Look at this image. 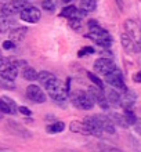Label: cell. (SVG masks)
Returning <instances> with one entry per match:
<instances>
[{
	"instance_id": "6da1fadb",
	"label": "cell",
	"mask_w": 141,
	"mask_h": 152,
	"mask_svg": "<svg viewBox=\"0 0 141 152\" xmlns=\"http://www.w3.org/2000/svg\"><path fill=\"white\" fill-rule=\"evenodd\" d=\"M46 88H47L50 97L56 101H65L66 97H68V91H69L68 87H64L62 83H61L57 77H54L51 82H48Z\"/></svg>"
},
{
	"instance_id": "7a4b0ae2",
	"label": "cell",
	"mask_w": 141,
	"mask_h": 152,
	"mask_svg": "<svg viewBox=\"0 0 141 152\" xmlns=\"http://www.w3.org/2000/svg\"><path fill=\"white\" fill-rule=\"evenodd\" d=\"M18 75V66L8 58H0V76L6 80H14Z\"/></svg>"
},
{
	"instance_id": "3957f363",
	"label": "cell",
	"mask_w": 141,
	"mask_h": 152,
	"mask_svg": "<svg viewBox=\"0 0 141 152\" xmlns=\"http://www.w3.org/2000/svg\"><path fill=\"white\" fill-rule=\"evenodd\" d=\"M125 28H126V33L129 35L136 43V51L141 50V28L140 25L136 21L127 20L125 22Z\"/></svg>"
},
{
	"instance_id": "277c9868",
	"label": "cell",
	"mask_w": 141,
	"mask_h": 152,
	"mask_svg": "<svg viewBox=\"0 0 141 152\" xmlns=\"http://www.w3.org/2000/svg\"><path fill=\"white\" fill-rule=\"evenodd\" d=\"M72 104L82 109H91L94 105V101L89 96V93L85 91H75L72 94Z\"/></svg>"
},
{
	"instance_id": "5b68a950",
	"label": "cell",
	"mask_w": 141,
	"mask_h": 152,
	"mask_svg": "<svg viewBox=\"0 0 141 152\" xmlns=\"http://www.w3.org/2000/svg\"><path fill=\"white\" fill-rule=\"evenodd\" d=\"M105 77H107V82H108L111 86H113L115 88H118L119 91H126V90H127L125 82H123V79H122L121 71H119L116 66H115L108 75H105Z\"/></svg>"
},
{
	"instance_id": "8992f818",
	"label": "cell",
	"mask_w": 141,
	"mask_h": 152,
	"mask_svg": "<svg viewBox=\"0 0 141 152\" xmlns=\"http://www.w3.org/2000/svg\"><path fill=\"white\" fill-rule=\"evenodd\" d=\"M89 96L91 97V100L94 101V102H97V104L100 105L101 108L107 109L109 107V102L108 100H107V97H105V94L102 93V88L98 87V86H91V87H89Z\"/></svg>"
},
{
	"instance_id": "52a82bcc",
	"label": "cell",
	"mask_w": 141,
	"mask_h": 152,
	"mask_svg": "<svg viewBox=\"0 0 141 152\" xmlns=\"http://www.w3.org/2000/svg\"><path fill=\"white\" fill-rule=\"evenodd\" d=\"M26 8V0H11L3 6V15H14Z\"/></svg>"
},
{
	"instance_id": "ba28073f",
	"label": "cell",
	"mask_w": 141,
	"mask_h": 152,
	"mask_svg": "<svg viewBox=\"0 0 141 152\" xmlns=\"http://www.w3.org/2000/svg\"><path fill=\"white\" fill-rule=\"evenodd\" d=\"M115 68V64L112 62V60L109 58H98V60L94 62V69L96 72L101 73V75H108L112 69Z\"/></svg>"
},
{
	"instance_id": "9c48e42d",
	"label": "cell",
	"mask_w": 141,
	"mask_h": 152,
	"mask_svg": "<svg viewBox=\"0 0 141 152\" xmlns=\"http://www.w3.org/2000/svg\"><path fill=\"white\" fill-rule=\"evenodd\" d=\"M20 14L21 20L25 21V22H29V24H35V22L40 20V11L36 7H26Z\"/></svg>"
},
{
	"instance_id": "30bf717a",
	"label": "cell",
	"mask_w": 141,
	"mask_h": 152,
	"mask_svg": "<svg viewBox=\"0 0 141 152\" xmlns=\"http://www.w3.org/2000/svg\"><path fill=\"white\" fill-rule=\"evenodd\" d=\"M26 96H28L29 100H32L33 102H37V104H42L46 101V96L45 93L42 91V88L36 84H31L28 88H26Z\"/></svg>"
},
{
	"instance_id": "8fae6325",
	"label": "cell",
	"mask_w": 141,
	"mask_h": 152,
	"mask_svg": "<svg viewBox=\"0 0 141 152\" xmlns=\"http://www.w3.org/2000/svg\"><path fill=\"white\" fill-rule=\"evenodd\" d=\"M83 122H85L86 127L89 129L90 134L97 136V137L102 136V129L100 127V124H98V122H97V119L94 118V116H87V118H85Z\"/></svg>"
},
{
	"instance_id": "7c38bea8",
	"label": "cell",
	"mask_w": 141,
	"mask_h": 152,
	"mask_svg": "<svg viewBox=\"0 0 141 152\" xmlns=\"http://www.w3.org/2000/svg\"><path fill=\"white\" fill-rule=\"evenodd\" d=\"M100 124V127L102 129V132H107L108 134H113L115 133V127H113V122L109 119L108 115H97L94 116Z\"/></svg>"
},
{
	"instance_id": "4fadbf2b",
	"label": "cell",
	"mask_w": 141,
	"mask_h": 152,
	"mask_svg": "<svg viewBox=\"0 0 141 152\" xmlns=\"http://www.w3.org/2000/svg\"><path fill=\"white\" fill-rule=\"evenodd\" d=\"M136 100H137V94L133 90H126V91H123V96L121 97V105L123 108L129 109L130 107L134 105Z\"/></svg>"
},
{
	"instance_id": "5bb4252c",
	"label": "cell",
	"mask_w": 141,
	"mask_h": 152,
	"mask_svg": "<svg viewBox=\"0 0 141 152\" xmlns=\"http://www.w3.org/2000/svg\"><path fill=\"white\" fill-rule=\"evenodd\" d=\"M122 40V44H123V47H125V50L127 53L130 51H136V43H134V40L132 39V37L127 35V33H123L121 37Z\"/></svg>"
},
{
	"instance_id": "9a60e30c",
	"label": "cell",
	"mask_w": 141,
	"mask_h": 152,
	"mask_svg": "<svg viewBox=\"0 0 141 152\" xmlns=\"http://www.w3.org/2000/svg\"><path fill=\"white\" fill-rule=\"evenodd\" d=\"M26 32H28V29L24 28V26L17 28V29H14V31H11V33H10V39H11V42H21V40H24Z\"/></svg>"
},
{
	"instance_id": "2e32d148",
	"label": "cell",
	"mask_w": 141,
	"mask_h": 152,
	"mask_svg": "<svg viewBox=\"0 0 141 152\" xmlns=\"http://www.w3.org/2000/svg\"><path fill=\"white\" fill-rule=\"evenodd\" d=\"M12 24H14V21L8 15H0V33L8 32V29L12 26Z\"/></svg>"
},
{
	"instance_id": "e0dca14e",
	"label": "cell",
	"mask_w": 141,
	"mask_h": 152,
	"mask_svg": "<svg viewBox=\"0 0 141 152\" xmlns=\"http://www.w3.org/2000/svg\"><path fill=\"white\" fill-rule=\"evenodd\" d=\"M107 100L111 105L113 107H119L121 105V96H119V93L116 90H108L107 93Z\"/></svg>"
},
{
	"instance_id": "ac0fdd59",
	"label": "cell",
	"mask_w": 141,
	"mask_h": 152,
	"mask_svg": "<svg viewBox=\"0 0 141 152\" xmlns=\"http://www.w3.org/2000/svg\"><path fill=\"white\" fill-rule=\"evenodd\" d=\"M71 130L75 133H80V134H90L89 129L86 127L85 122L82 123V122H72L71 123Z\"/></svg>"
},
{
	"instance_id": "d6986e66",
	"label": "cell",
	"mask_w": 141,
	"mask_h": 152,
	"mask_svg": "<svg viewBox=\"0 0 141 152\" xmlns=\"http://www.w3.org/2000/svg\"><path fill=\"white\" fill-rule=\"evenodd\" d=\"M97 7V1L96 0H82L80 1V10L85 12L94 11Z\"/></svg>"
},
{
	"instance_id": "ffe728a7",
	"label": "cell",
	"mask_w": 141,
	"mask_h": 152,
	"mask_svg": "<svg viewBox=\"0 0 141 152\" xmlns=\"http://www.w3.org/2000/svg\"><path fill=\"white\" fill-rule=\"evenodd\" d=\"M54 77H56V76L53 75V73L47 72V71H42L40 73H37V80H39V82H40L45 87L48 84V82H51Z\"/></svg>"
},
{
	"instance_id": "44dd1931",
	"label": "cell",
	"mask_w": 141,
	"mask_h": 152,
	"mask_svg": "<svg viewBox=\"0 0 141 152\" xmlns=\"http://www.w3.org/2000/svg\"><path fill=\"white\" fill-rule=\"evenodd\" d=\"M109 119L112 120L115 124H119L121 127H127L129 124H127V122H126V119H125V115H119V113H111L109 115Z\"/></svg>"
},
{
	"instance_id": "7402d4cb",
	"label": "cell",
	"mask_w": 141,
	"mask_h": 152,
	"mask_svg": "<svg viewBox=\"0 0 141 152\" xmlns=\"http://www.w3.org/2000/svg\"><path fill=\"white\" fill-rule=\"evenodd\" d=\"M22 76H24L25 80H29V82H33V80H37V72L31 66H26L22 72Z\"/></svg>"
},
{
	"instance_id": "603a6c76",
	"label": "cell",
	"mask_w": 141,
	"mask_h": 152,
	"mask_svg": "<svg viewBox=\"0 0 141 152\" xmlns=\"http://www.w3.org/2000/svg\"><path fill=\"white\" fill-rule=\"evenodd\" d=\"M64 129H65V124L62 123V122H56V123L47 126L46 130H47L48 133H60V132H62Z\"/></svg>"
},
{
	"instance_id": "cb8c5ba5",
	"label": "cell",
	"mask_w": 141,
	"mask_h": 152,
	"mask_svg": "<svg viewBox=\"0 0 141 152\" xmlns=\"http://www.w3.org/2000/svg\"><path fill=\"white\" fill-rule=\"evenodd\" d=\"M42 7L45 8L46 11H54L56 10V1L54 0H43L42 1Z\"/></svg>"
},
{
	"instance_id": "d4e9b609",
	"label": "cell",
	"mask_w": 141,
	"mask_h": 152,
	"mask_svg": "<svg viewBox=\"0 0 141 152\" xmlns=\"http://www.w3.org/2000/svg\"><path fill=\"white\" fill-rule=\"evenodd\" d=\"M76 10L77 8L75 7V6H68V7L62 8V11H61V17H68V18H71L73 12H76Z\"/></svg>"
},
{
	"instance_id": "484cf974",
	"label": "cell",
	"mask_w": 141,
	"mask_h": 152,
	"mask_svg": "<svg viewBox=\"0 0 141 152\" xmlns=\"http://www.w3.org/2000/svg\"><path fill=\"white\" fill-rule=\"evenodd\" d=\"M69 25H71V28L75 29V31H80L82 26H83L80 18H72V20L69 21Z\"/></svg>"
},
{
	"instance_id": "4316f807",
	"label": "cell",
	"mask_w": 141,
	"mask_h": 152,
	"mask_svg": "<svg viewBox=\"0 0 141 152\" xmlns=\"http://www.w3.org/2000/svg\"><path fill=\"white\" fill-rule=\"evenodd\" d=\"M125 119H126V122H127V124H134L136 123V120H137V118L134 116V113L132 112V111L126 109L125 111Z\"/></svg>"
},
{
	"instance_id": "83f0119b",
	"label": "cell",
	"mask_w": 141,
	"mask_h": 152,
	"mask_svg": "<svg viewBox=\"0 0 141 152\" xmlns=\"http://www.w3.org/2000/svg\"><path fill=\"white\" fill-rule=\"evenodd\" d=\"M1 100H4L6 101V104L8 105V108H10V111H11V113H17V105H15V102L11 100V98H8V97H1Z\"/></svg>"
},
{
	"instance_id": "f1b7e54d",
	"label": "cell",
	"mask_w": 141,
	"mask_h": 152,
	"mask_svg": "<svg viewBox=\"0 0 141 152\" xmlns=\"http://www.w3.org/2000/svg\"><path fill=\"white\" fill-rule=\"evenodd\" d=\"M87 76H89L90 79H91V82H93L94 84H97L98 87H101V88H102V82H101V80L98 79V77H97V76L94 75V73H91V72H87Z\"/></svg>"
},
{
	"instance_id": "f546056e",
	"label": "cell",
	"mask_w": 141,
	"mask_h": 152,
	"mask_svg": "<svg viewBox=\"0 0 141 152\" xmlns=\"http://www.w3.org/2000/svg\"><path fill=\"white\" fill-rule=\"evenodd\" d=\"M93 53H94V50L91 47H85L79 51V57H83L85 54H93Z\"/></svg>"
},
{
	"instance_id": "4dcf8cb0",
	"label": "cell",
	"mask_w": 141,
	"mask_h": 152,
	"mask_svg": "<svg viewBox=\"0 0 141 152\" xmlns=\"http://www.w3.org/2000/svg\"><path fill=\"white\" fill-rule=\"evenodd\" d=\"M14 47V43H12L11 40H6L3 43V48L4 50H11V48Z\"/></svg>"
},
{
	"instance_id": "1f68e13d",
	"label": "cell",
	"mask_w": 141,
	"mask_h": 152,
	"mask_svg": "<svg viewBox=\"0 0 141 152\" xmlns=\"http://www.w3.org/2000/svg\"><path fill=\"white\" fill-rule=\"evenodd\" d=\"M134 129H136V132H137L138 134H141V119L136 120V123H134Z\"/></svg>"
},
{
	"instance_id": "d6a6232c",
	"label": "cell",
	"mask_w": 141,
	"mask_h": 152,
	"mask_svg": "<svg viewBox=\"0 0 141 152\" xmlns=\"http://www.w3.org/2000/svg\"><path fill=\"white\" fill-rule=\"evenodd\" d=\"M18 111H20L21 113H22V115H31V111H29L28 108H26V107H20V108H18Z\"/></svg>"
},
{
	"instance_id": "836d02e7",
	"label": "cell",
	"mask_w": 141,
	"mask_h": 152,
	"mask_svg": "<svg viewBox=\"0 0 141 152\" xmlns=\"http://www.w3.org/2000/svg\"><path fill=\"white\" fill-rule=\"evenodd\" d=\"M133 79H134V82H136V83H141V71H138L137 73H134Z\"/></svg>"
},
{
	"instance_id": "e575fe53",
	"label": "cell",
	"mask_w": 141,
	"mask_h": 152,
	"mask_svg": "<svg viewBox=\"0 0 141 152\" xmlns=\"http://www.w3.org/2000/svg\"><path fill=\"white\" fill-rule=\"evenodd\" d=\"M107 152H123V151H121V149H118V148H111V149H108Z\"/></svg>"
},
{
	"instance_id": "d590c367",
	"label": "cell",
	"mask_w": 141,
	"mask_h": 152,
	"mask_svg": "<svg viewBox=\"0 0 141 152\" xmlns=\"http://www.w3.org/2000/svg\"><path fill=\"white\" fill-rule=\"evenodd\" d=\"M3 6H4L3 3H0V14H3Z\"/></svg>"
},
{
	"instance_id": "8d00e7d4",
	"label": "cell",
	"mask_w": 141,
	"mask_h": 152,
	"mask_svg": "<svg viewBox=\"0 0 141 152\" xmlns=\"http://www.w3.org/2000/svg\"><path fill=\"white\" fill-rule=\"evenodd\" d=\"M64 3H69V1H72V0H62Z\"/></svg>"
},
{
	"instance_id": "74e56055",
	"label": "cell",
	"mask_w": 141,
	"mask_h": 152,
	"mask_svg": "<svg viewBox=\"0 0 141 152\" xmlns=\"http://www.w3.org/2000/svg\"><path fill=\"white\" fill-rule=\"evenodd\" d=\"M0 152H6V151H4V149L1 148V147H0Z\"/></svg>"
}]
</instances>
